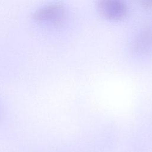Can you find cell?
<instances>
[{"label": "cell", "mask_w": 152, "mask_h": 152, "mask_svg": "<svg viewBox=\"0 0 152 152\" xmlns=\"http://www.w3.org/2000/svg\"><path fill=\"white\" fill-rule=\"evenodd\" d=\"M97 9L103 18L109 21H121L128 14V8L122 0H98Z\"/></svg>", "instance_id": "obj_1"}, {"label": "cell", "mask_w": 152, "mask_h": 152, "mask_svg": "<svg viewBox=\"0 0 152 152\" xmlns=\"http://www.w3.org/2000/svg\"><path fill=\"white\" fill-rule=\"evenodd\" d=\"M65 12L64 4L61 2H55L35 11L32 17L38 21L56 24L64 19Z\"/></svg>", "instance_id": "obj_2"}, {"label": "cell", "mask_w": 152, "mask_h": 152, "mask_svg": "<svg viewBox=\"0 0 152 152\" xmlns=\"http://www.w3.org/2000/svg\"><path fill=\"white\" fill-rule=\"evenodd\" d=\"M152 49V25L141 28L131 43V52L137 55H144Z\"/></svg>", "instance_id": "obj_3"}, {"label": "cell", "mask_w": 152, "mask_h": 152, "mask_svg": "<svg viewBox=\"0 0 152 152\" xmlns=\"http://www.w3.org/2000/svg\"><path fill=\"white\" fill-rule=\"evenodd\" d=\"M141 6L145 10L152 9V0H141Z\"/></svg>", "instance_id": "obj_4"}]
</instances>
